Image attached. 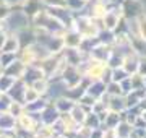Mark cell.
Masks as SVG:
<instances>
[{
	"label": "cell",
	"instance_id": "4",
	"mask_svg": "<svg viewBox=\"0 0 146 138\" xmlns=\"http://www.w3.org/2000/svg\"><path fill=\"white\" fill-rule=\"evenodd\" d=\"M42 3H46V5H54V8L57 7V8H67V2L65 0H39Z\"/></svg>",
	"mask_w": 146,
	"mask_h": 138
},
{
	"label": "cell",
	"instance_id": "3",
	"mask_svg": "<svg viewBox=\"0 0 146 138\" xmlns=\"http://www.w3.org/2000/svg\"><path fill=\"white\" fill-rule=\"evenodd\" d=\"M36 135H37V138H52L54 135H55V130H54L50 125H47V127L39 128L36 132Z\"/></svg>",
	"mask_w": 146,
	"mask_h": 138
},
{
	"label": "cell",
	"instance_id": "2",
	"mask_svg": "<svg viewBox=\"0 0 146 138\" xmlns=\"http://www.w3.org/2000/svg\"><path fill=\"white\" fill-rule=\"evenodd\" d=\"M136 23H138V31H140V36L146 41V15H145V13L138 15Z\"/></svg>",
	"mask_w": 146,
	"mask_h": 138
},
{
	"label": "cell",
	"instance_id": "1",
	"mask_svg": "<svg viewBox=\"0 0 146 138\" xmlns=\"http://www.w3.org/2000/svg\"><path fill=\"white\" fill-rule=\"evenodd\" d=\"M20 49V37L16 36H7L5 42L0 49V52H8V54H15Z\"/></svg>",
	"mask_w": 146,
	"mask_h": 138
}]
</instances>
